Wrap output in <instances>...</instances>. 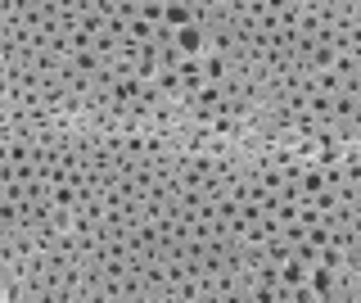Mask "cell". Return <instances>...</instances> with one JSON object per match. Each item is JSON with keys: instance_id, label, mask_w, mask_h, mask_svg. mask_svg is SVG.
<instances>
[{"instance_id": "1", "label": "cell", "mask_w": 361, "mask_h": 303, "mask_svg": "<svg viewBox=\"0 0 361 303\" xmlns=\"http://www.w3.org/2000/svg\"><path fill=\"white\" fill-rule=\"evenodd\" d=\"M180 46H185V50H199V32H180Z\"/></svg>"}, {"instance_id": "2", "label": "cell", "mask_w": 361, "mask_h": 303, "mask_svg": "<svg viewBox=\"0 0 361 303\" xmlns=\"http://www.w3.org/2000/svg\"><path fill=\"white\" fill-rule=\"evenodd\" d=\"M167 18H172V23H185V18H190V9H180V5H172V9H167Z\"/></svg>"}]
</instances>
